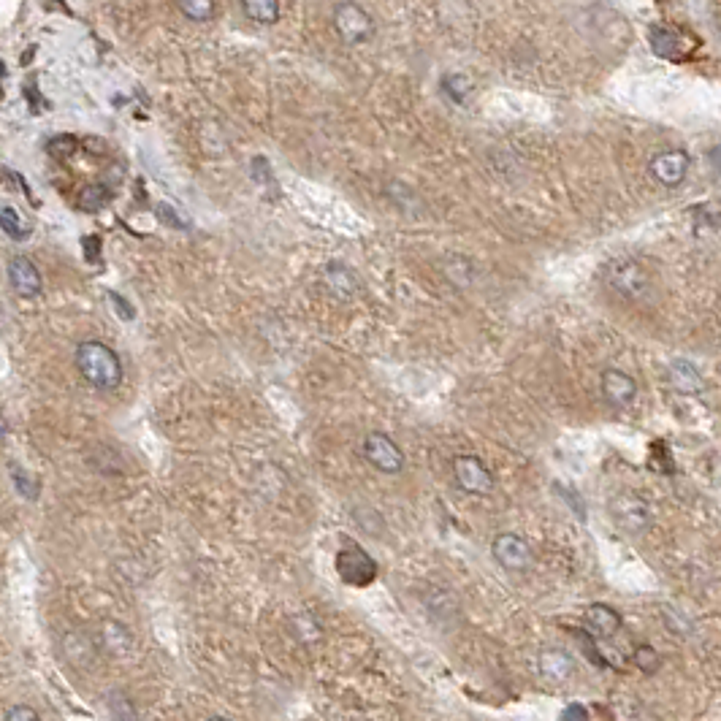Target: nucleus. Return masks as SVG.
Instances as JSON below:
<instances>
[{"label": "nucleus", "mask_w": 721, "mask_h": 721, "mask_svg": "<svg viewBox=\"0 0 721 721\" xmlns=\"http://www.w3.org/2000/svg\"><path fill=\"white\" fill-rule=\"evenodd\" d=\"M76 369L98 391H114L122 383V361L112 347L98 339L76 347Z\"/></svg>", "instance_id": "nucleus-1"}, {"label": "nucleus", "mask_w": 721, "mask_h": 721, "mask_svg": "<svg viewBox=\"0 0 721 721\" xmlns=\"http://www.w3.org/2000/svg\"><path fill=\"white\" fill-rule=\"evenodd\" d=\"M334 30H337L339 38H342L345 44L356 47V44L372 41V36H375V22L366 14L364 6H358L353 0H342V3H337V9H334Z\"/></svg>", "instance_id": "nucleus-2"}, {"label": "nucleus", "mask_w": 721, "mask_h": 721, "mask_svg": "<svg viewBox=\"0 0 721 721\" xmlns=\"http://www.w3.org/2000/svg\"><path fill=\"white\" fill-rule=\"evenodd\" d=\"M334 564H337L339 578L350 586H369L377 578V562L364 548H356V545L339 548Z\"/></svg>", "instance_id": "nucleus-3"}, {"label": "nucleus", "mask_w": 721, "mask_h": 721, "mask_svg": "<svg viewBox=\"0 0 721 721\" xmlns=\"http://www.w3.org/2000/svg\"><path fill=\"white\" fill-rule=\"evenodd\" d=\"M610 515H613V521H616L624 532H646L648 526H651V510H648L646 499L637 497V494H616V497L610 499Z\"/></svg>", "instance_id": "nucleus-4"}, {"label": "nucleus", "mask_w": 721, "mask_h": 721, "mask_svg": "<svg viewBox=\"0 0 721 721\" xmlns=\"http://www.w3.org/2000/svg\"><path fill=\"white\" fill-rule=\"evenodd\" d=\"M453 475H456L461 491H467V494L483 497V494L494 491V475L480 456H469V453L467 456H456L453 459Z\"/></svg>", "instance_id": "nucleus-5"}, {"label": "nucleus", "mask_w": 721, "mask_h": 721, "mask_svg": "<svg viewBox=\"0 0 721 721\" xmlns=\"http://www.w3.org/2000/svg\"><path fill=\"white\" fill-rule=\"evenodd\" d=\"M364 456L377 472H385V475H396V472L404 469V453L383 431H372V434L366 437Z\"/></svg>", "instance_id": "nucleus-6"}, {"label": "nucleus", "mask_w": 721, "mask_h": 721, "mask_svg": "<svg viewBox=\"0 0 721 721\" xmlns=\"http://www.w3.org/2000/svg\"><path fill=\"white\" fill-rule=\"evenodd\" d=\"M608 285L618 296H624L629 301H640L646 299L648 293V274L643 272V266L635 261H621L610 266L608 274Z\"/></svg>", "instance_id": "nucleus-7"}, {"label": "nucleus", "mask_w": 721, "mask_h": 721, "mask_svg": "<svg viewBox=\"0 0 721 721\" xmlns=\"http://www.w3.org/2000/svg\"><path fill=\"white\" fill-rule=\"evenodd\" d=\"M491 553H494V559H497L502 570L524 572L529 570V564H532V548H529V543H526L521 534H497L494 543H491Z\"/></svg>", "instance_id": "nucleus-8"}, {"label": "nucleus", "mask_w": 721, "mask_h": 721, "mask_svg": "<svg viewBox=\"0 0 721 721\" xmlns=\"http://www.w3.org/2000/svg\"><path fill=\"white\" fill-rule=\"evenodd\" d=\"M689 166H692V158H689L684 150H667L654 155L648 169H651V177H654L659 185L678 188L686 179V174H689Z\"/></svg>", "instance_id": "nucleus-9"}, {"label": "nucleus", "mask_w": 721, "mask_h": 721, "mask_svg": "<svg viewBox=\"0 0 721 721\" xmlns=\"http://www.w3.org/2000/svg\"><path fill=\"white\" fill-rule=\"evenodd\" d=\"M6 277H9L11 291L22 296V299H36L44 291V280H41L38 266L30 258H25V255H14L11 258Z\"/></svg>", "instance_id": "nucleus-10"}, {"label": "nucleus", "mask_w": 721, "mask_h": 721, "mask_svg": "<svg viewBox=\"0 0 721 721\" xmlns=\"http://www.w3.org/2000/svg\"><path fill=\"white\" fill-rule=\"evenodd\" d=\"M600 388L602 396H605L613 407H627V404L635 402L637 396V383L627 372H621V369H605L600 377Z\"/></svg>", "instance_id": "nucleus-11"}, {"label": "nucleus", "mask_w": 721, "mask_h": 721, "mask_svg": "<svg viewBox=\"0 0 721 721\" xmlns=\"http://www.w3.org/2000/svg\"><path fill=\"white\" fill-rule=\"evenodd\" d=\"M618 629H621V618L608 605L597 602L586 610V635L594 637V640H610Z\"/></svg>", "instance_id": "nucleus-12"}, {"label": "nucleus", "mask_w": 721, "mask_h": 721, "mask_svg": "<svg viewBox=\"0 0 721 721\" xmlns=\"http://www.w3.org/2000/svg\"><path fill=\"white\" fill-rule=\"evenodd\" d=\"M667 383L673 391L684 396H694L700 394L705 388V380L700 375V369L689 361H673V364L667 366Z\"/></svg>", "instance_id": "nucleus-13"}, {"label": "nucleus", "mask_w": 721, "mask_h": 721, "mask_svg": "<svg viewBox=\"0 0 721 721\" xmlns=\"http://www.w3.org/2000/svg\"><path fill=\"white\" fill-rule=\"evenodd\" d=\"M98 640H101L103 651H109L112 656H125L133 646L131 629L122 627L120 621H103Z\"/></svg>", "instance_id": "nucleus-14"}, {"label": "nucleus", "mask_w": 721, "mask_h": 721, "mask_svg": "<svg viewBox=\"0 0 721 721\" xmlns=\"http://www.w3.org/2000/svg\"><path fill=\"white\" fill-rule=\"evenodd\" d=\"M323 282H326V288L334 293L337 299H350L358 288V277L350 272L347 266H342V263H331V266H326Z\"/></svg>", "instance_id": "nucleus-15"}, {"label": "nucleus", "mask_w": 721, "mask_h": 721, "mask_svg": "<svg viewBox=\"0 0 721 721\" xmlns=\"http://www.w3.org/2000/svg\"><path fill=\"white\" fill-rule=\"evenodd\" d=\"M537 667H540V673H543V678H548V681H564V678H570L575 665H572V656L567 654V651L551 648V651L540 654Z\"/></svg>", "instance_id": "nucleus-16"}, {"label": "nucleus", "mask_w": 721, "mask_h": 721, "mask_svg": "<svg viewBox=\"0 0 721 721\" xmlns=\"http://www.w3.org/2000/svg\"><path fill=\"white\" fill-rule=\"evenodd\" d=\"M95 643L85 632H68L66 635V659L71 665L85 667L93 662Z\"/></svg>", "instance_id": "nucleus-17"}, {"label": "nucleus", "mask_w": 721, "mask_h": 721, "mask_svg": "<svg viewBox=\"0 0 721 721\" xmlns=\"http://www.w3.org/2000/svg\"><path fill=\"white\" fill-rule=\"evenodd\" d=\"M651 49H654V55L675 60V57H681V36L670 28H654L651 30Z\"/></svg>", "instance_id": "nucleus-18"}, {"label": "nucleus", "mask_w": 721, "mask_h": 721, "mask_svg": "<svg viewBox=\"0 0 721 721\" xmlns=\"http://www.w3.org/2000/svg\"><path fill=\"white\" fill-rule=\"evenodd\" d=\"M242 9L258 25H274L280 19V0H242Z\"/></svg>", "instance_id": "nucleus-19"}, {"label": "nucleus", "mask_w": 721, "mask_h": 721, "mask_svg": "<svg viewBox=\"0 0 721 721\" xmlns=\"http://www.w3.org/2000/svg\"><path fill=\"white\" fill-rule=\"evenodd\" d=\"M0 231L14 239V242H22V239H28L30 234V223L22 220L14 206H0Z\"/></svg>", "instance_id": "nucleus-20"}, {"label": "nucleus", "mask_w": 721, "mask_h": 721, "mask_svg": "<svg viewBox=\"0 0 721 721\" xmlns=\"http://www.w3.org/2000/svg\"><path fill=\"white\" fill-rule=\"evenodd\" d=\"M11 480H14V488H17L22 499H28V502H36L38 494H41V480L28 472L25 467H19V464H11Z\"/></svg>", "instance_id": "nucleus-21"}, {"label": "nucleus", "mask_w": 721, "mask_h": 721, "mask_svg": "<svg viewBox=\"0 0 721 721\" xmlns=\"http://www.w3.org/2000/svg\"><path fill=\"white\" fill-rule=\"evenodd\" d=\"M177 6L193 22H209L217 11L215 0H177Z\"/></svg>", "instance_id": "nucleus-22"}, {"label": "nucleus", "mask_w": 721, "mask_h": 721, "mask_svg": "<svg viewBox=\"0 0 721 721\" xmlns=\"http://www.w3.org/2000/svg\"><path fill=\"white\" fill-rule=\"evenodd\" d=\"M106 705H109V713H112L114 721H136V711H133L131 700L122 692H109Z\"/></svg>", "instance_id": "nucleus-23"}, {"label": "nucleus", "mask_w": 721, "mask_h": 721, "mask_svg": "<svg viewBox=\"0 0 721 721\" xmlns=\"http://www.w3.org/2000/svg\"><path fill=\"white\" fill-rule=\"evenodd\" d=\"M442 90L450 95V101L464 103V98L469 95L472 85H469V79L464 74H448L442 79Z\"/></svg>", "instance_id": "nucleus-24"}, {"label": "nucleus", "mask_w": 721, "mask_h": 721, "mask_svg": "<svg viewBox=\"0 0 721 721\" xmlns=\"http://www.w3.org/2000/svg\"><path fill=\"white\" fill-rule=\"evenodd\" d=\"M106 201H109V190L103 188V185H90V188L82 190V201H79V206L87 209V212H98V209L106 206Z\"/></svg>", "instance_id": "nucleus-25"}, {"label": "nucleus", "mask_w": 721, "mask_h": 721, "mask_svg": "<svg viewBox=\"0 0 721 721\" xmlns=\"http://www.w3.org/2000/svg\"><path fill=\"white\" fill-rule=\"evenodd\" d=\"M635 662H637V667L643 670V673L651 675L656 670V667H659V654H656V651L651 646H637Z\"/></svg>", "instance_id": "nucleus-26"}, {"label": "nucleus", "mask_w": 721, "mask_h": 721, "mask_svg": "<svg viewBox=\"0 0 721 721\" xmlns=\"http://www.w3.org/2000/svg\"><path fill=\"white\" fill-rule=\"evenodd\" d=\"M3 721H41L36 708H30V705H14L6 711Z\"/></svg>", "instance_id": "nucleus-27"}, {"label": "nucleus", "mask_w": 721, "mask_h": 721, "mask_svg": "<svg viewBox=\"0 0 721 721\" xmlns=\"http://www.w3.org/2000/svg\"><path fill=\"white\" fill-rule=\"evenodd\" d=\"M559 721H591V719H589V711H586L583 705L572 703L564 708L562 716H559Z\"/></svg>", "instance_id": "nucleus-28"}, {"label": "nucleus", "mask_w": 721, "mask_h": 721, "mask_svg": "<svg viewBox=\"0 0 721 721\" xmlns=\"http://www.w3.org/2000/svg\"><path fill=\"white\" fill-rule=\"evenodd\" d=\"M109 299L114 301V307L120 309L122 318H125V320H131V318H133V309H131V307H125V299H120L117 293H109Z\"/></svg>", "instance_id": "nucleus-29"}, {"label": "nucleus", "mask_w": 721, "mask_h": 721, "mask_svg": "<svg viewBox=\"0 0 721 721\" xmlns=\"http://www.w3.org/2000/svg\"><path fill=\"white\" fill-rule=\"evenodd\" d=\"M6 437H9V423H6V418H3V412H0V445L6 442Z\"/></svg>", "instance_id": "nucleus-30"}, {"label": "nucleus", "mask_w": 721, "mask_h": 721, "mask_svg": "<svg viewBox=\"0 0 721 721\" xmlns=\"http://www.w3.org/2000/svg\"><path fill=\"white\" fill-rule=\"evenodd\" d=\"M209 721H231V719H220V716H215V719H209Z\"/></svg>", "instance_id": "nucleus-31"}]
</instances>
